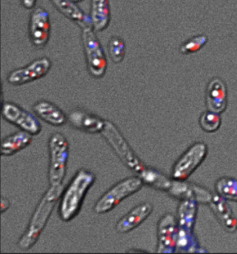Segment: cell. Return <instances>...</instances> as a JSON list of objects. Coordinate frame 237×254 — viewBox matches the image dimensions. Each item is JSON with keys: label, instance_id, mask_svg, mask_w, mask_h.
Masks as SVG:
<instances>
[{"label": "cell", "instance_id": "6da1fadb", "mask_svg": "<svg viewBox=\"0 0 237 254\" xmlns=\"http://www.w3.org/2000/svg\"><path fill=\"white\" fill-rule=\"evenodd\" d=\"M63 191V185L50 186L42 196L31 215L27 229L17 243L21 250H30L37 243L48 224L56 204L58 202L59 199H60Z\"/></svg>", "mask_w": 237, "mask_h": 254}, {"label": "cell", "instance_id": "7a4b0ae2", "mask_svg": "<svg viewBox=\"0 0 237 254\" xmlns=\"http://www.w3.org/2000/svg\"><path fill=\"white\" fill-rule=\"evenodd\" d=\"M95 177L93 172L81 169L71 179L63 191L59 206V215L64 222L73 220L79 213L86 193L93 185Z\"/></svg>", "mask_w": 237, "mask_h": 254}, {"label": "cell", "instance_id": "3957f363", "mask_svg": "<svg viewBox=\"0 0 237 254\" xmlns=\"http://www.w3.org/2000/svg\"><path fill=\"white\" fill-rule=\"evenodd\" d=\"M48 180L50 186L62 185L69 156V144L59 132L52 134L48 141Z\"/></svg>", "mask_w": 237, "mask_h": 254}, {"label": "cell", "instance_id": "277c9868", "mask_svg": "<svg viewBox=\"0 0 237 254\" xmlns=\"http://www.w3.org/2000/svg\"><path fill=\"white\" fill-rule=\"evenodd\" d=\"M101 134L127 168L137 175L146 168V165L134 152L119 128L112 122L106 121Z\"/></svg>", "mask_w": 237, "mask_h": 254}, {"label": "cell", "instance_id": "5b68a950", "mask_svg": "<svg viewBox=\"0 0 237 254\" xmlns=\"http://www.w3.org/2000/svg\"><path fill=\"white\" fill-rule=\"evenodd\" d=\"M144 183L139 177L123 179L104 192L94 206L95 213L104 214L114 209L123 200L140 190Z\"/></svg>", "mask_w": 237, "mask_h": 254}, {"label": "cell", "instance_id": "8992f818", "mask_svg": "<svg viewBox=\"0 0 237 254\" xmlns=\"http://www.w3.org/2000/svg\"><path fill=\"white\" fill-rule=\"evenodd\" d=\"M81 39L88 72L93 77L102 78L107 71V57L95 31L92 28L83 29Z\"/></svg>", "mask_w": 237, "mask_h": 254}, {"label": "cell", "instance_id": "52a82bcc", "mask_svg": "<svg viewBox=\"0 0 237 254\" xmlns=\"http://www.w3.org/2000/svg\"><path fill=\"white\" fill-rule=\"evenodd\" d=\"M208 147L203 142H195L176 161L172 167L171 177L174 180L185 181L205 161Z\"/></svg>", "mask_w": 237, "mask_h": 254}, {"label": "cell", "instance_id": "ba28073f", "mask_svg": "<svg viewBox=\"0 0 237 254\" xmlns=\"http://www.w3.org/2000/svg\"><path fill=\"white\" fill-rule=\"evenodd\" d=\"M1 116L8 123L31 135H38L41 132V125L37 118L13 102L2 103Z\"/></svg>", "mask_w": 237, "mask_h": 254}, {"label": "cell", "instance_id": "9c48e42d", "mask_svg": "<svg viewBox=\"0 0 237 254\" xmlns=\"http://www.w3.org/2000/svg\"><path fill=\"white\" fill-rule=\"evenodd\" d=\"M51 67L50 59L46 57H41L24 67L14 69L7 76V81L14 86L26 84L46 75Z\"/></svg>", "mask_w": 237, "mask_h": 254}, {"label": "cell", "instance_id": "30bf717a", "mask_svg": "<svg viewBox=\"0 0 237 254\" xmlns=\"http://www.w3.org/2000/svg\"><path fill=\"white\" fill-rule=\"evenodd\" d=\"M51 24L48 10L43 7H36L31 12L29 33L31 43L41 49L48 44L50 36Z\"/></svg>", "mask_w": 237, "mask_h": 254}, {"label": "cell", "instance_id": "8fae6325", "mask_svg": "<svg viewBox=\"0 0 237 254\" xmlns=\"http://www.w3.org/2000/svg\"><path fill=\"white\" fill-rule=\"evenodd\" d=\"M178 232L177 218L170 213L163 215L158 222L157 252L158 254L175 252Z\"/></svg>", "mask_w": 237, "mask_h": 254}, {"label": "cell", "instance_id": "7c38bea8", "mask_svg": "<svg viewBox=\"0 0 237 254\" xmlns=\"http://www.w3.org/2000/svg\"><path fill=\"white\" fill-rule=\"evenodd\" d=\"M170 196L179 200H193L197 203L209 204L213 194L201 186L185 182V181L172 180L168 192Z\"/></svg>", "mask_w": 237, "mask_h": 254}, {"label": "cell", "instance_id": "4fadbf2b", "mask_svg": "<svg viewBox=\"0 0 237 254\" xmlns=\"http://www.w3.org/2000/svg\"><path fill=\"white\" fill-rule=\"evenodd\" d=\"M68 122L77 129L90 134L102 133L106 123L98 116L80 109L70 112Z\"/></svg>", "mask_w": 237, "mask_h": 254}, {"label": "cell", "instance_id": "5bb4252c", "mask_svg": "<svg viewBox=\"0 0 237 254\" xmlns=\"http://www.w3.org/2000/svg\"><path fill=\"white\" fill-rule=\"evenodd\" d=\"M206 106L207 110L221 114L226 111L228 105L227 86L224 80L214 77L207 86Z\"/></svg>", "mask_w": 237, "mask_h": 254}, {"label": "cell", "instance_id": "9a60e30c", "mask_svg": "<svg viewBox=\"0 0 237 254\" xmlns=\"http://www.w3.org/2000/svg\"><path fill=\"white\" fill-rule=\"evenodd\" d=\"M153 207L148 202L141 203L132 208L118 220L116 231L118 234H127L140 226L153 212Z\"/></svg>", "mask_w": 237, "mask_h": 254}, {"label": "cell", "instance_id": "2e32d148", "mask_svg": "<svg viewBox=\"0 0 237 254\" xmlns=\"http://www.w3.org/2000/svg\"><path fill=\"white\" fill-rule=\"evenodd\" d=\"M52 3L64 16L81 27V30L92 28L90 15L85 13L76 1L69 0H53Z\"/></svg>", "mask_w": 237, "mask_h": 254}, {"label": "cell", "instance_id": "e0dca14e", "mask_svg": "<svg viewBox=\"0 0 237 254\" xmlns=\"http://www.w3.org/2000/svg\"><path fill=\"white\" fill-rule=\"evenodd\" d=\"M33 110L40 119L52 126L62 127L68 121L64 111L48 101H38L33 106Z\"/></svg>", "mask_w": 237, "mask_h": 254}, {"label": "cell", "instance_id": "ac0fdd59", "mask_svg": "<svg viewBox=\"0 0 237 254\" xmlns=\"http://www.w3.org/2000/svg\"><path fill=\"white\" fill-rule=\"evenodd\" d=\"M226 201L227 200L216 193L213 194L209 205L225 230L233 233L237 230V217L235 216Z\"/></svg>", "mask_w": 237, "mask_h": 254}, {"label": "cell", "instance_id": "d6986e66", "mask_svg": "<svg viewBox=\"0 0 237 254\" xmlns=\"http://www.w3.org/2000/svg\"><path fill=\"white\" fill-rule=\"evenodd\" d=\"M92 29L100 32L107 29L111 20V10L107 0H93L90 13Z\"/></svg>", "mask_w": 237, "mask_h": 254}, {"label": "cell", "instance_id": "ffe728a7", "mask_svg": "<svg viewBox=\"0 0 237 254\" xmlns=\"http://www.w3.org/2000/svg\"><path fill=\"white\" fill-rule=\"evenodd\" d=\"M32 141V135L20 130L5 137L1 143V156H10L27 147Z\"/></svg>", "mask_w": 237, "mask_h": 254}, {"label": "cell", "instance_id": "44dd1931", "mask_svg": "<svg viewBox=\"0 0 237 254\" xmlns=\"http://www.w3.org/2000/svg\"><path fill=\"white\" fill-rule=\"evenodd\" d=\"M197 203L193 200L185 199L180 201L177 217L179 229L193 231L198 210Z\"/></svg>", "mask_w": 237, "mask_h": 254}, {"label": "cell", "instance_id": "7402d4cb", "mask_svg": "<svg viewBox=\"0 0 237 254\" xmlns=\"http://www.w3.org/2000/svg\"><path fill=\"white\" fill-rule=\"evenodd\" d=\"M142 180L144 184L151 186L155 189L168 192L172 185V179L155 169L146 166L137 175Z\"/></svg>", "mask_w": 237, "mask_h": 254}, {"label": "cell", "instance_id": "603a6c76", "mask_svg": "<svg viewBox=\"0 0 237 254\" xmlns=\"http://www.w3.org/2000/svg\"><path fill=\"white\" fill-rule=\"evenodd\" d=\"M175 252L179 253H203V249L200 248L198 240L193 231L179 229Z\"/></svg>", "mask_w": 237, "mask_h": 254}, {"label": "cell", "instance_id": "cb8c5ba5", "mask_svg": "<svg viewBox=\"0 0 237 254\" xmlns=\"http://www.w3.org/2000/svg\"><path fill=\"white\" fill-rule=\"evenodd\" d=\"M216 192L221 197L237 202V179L233 177H221L216 183Z\"/></svg>", "mask_w": 237, "mask_h": 254}, {"label": "cell", "instance_id": "d4e9b609", "mask_svg": "<svg viewBox=\"0 0 237 254\" xmlns=\"http://www.w3.org/2000/svg\"><path fill=\"white\" fill-rule=\"evenodd\" d=\"M108 52L115 64H120L124 60L126 52V45L123 38L115 36L110 38L108 45Z\"/></svg>", "mask_w": 237, "mask_h": 254}, {"label": "cell", "instance_id": "484cf974", "mask_svg": "<svg viewBox=\"0 0 237 254\" xmlns=\"http://www.w3.org/2000/svg\"><path fill=\"white\" fill-rule=\"evenodd\" d=\"M200 126L207 133H214L219 129L221 125L220 114L207 110L200 116Z\"/></svg>", "mask_w": 237, "mask_h": 254}, {"label": "cell", "instance_id": "4316f807", "mask_svg": "<svg viewBox=\"0 0 237 254\" xmlns=\"http://www.w3.org/2000/svg\"><path fill=\"white\" fill-rule=\"evenodd\" d=\"M208 40V37L205 34L197 35L190 38L180 45L179 52L183 55L196 53L207 44Z\"/></svg>", "mask_w": 237, "mask_h": 254}, {"label": "cell", "instance_id": "83f0119b", "mask_svg": "<svg viewBox=\"0 0 237 254\" xmlns=\"http://www.w3.org/2000/svg\"><path fill=\"white\" fill-rule=\"evenodd\" d=\"M10 203L9 200L2 196L1 199V213H3L4 212H6L10 208Z\"/></svg>", "mask_w": 237, "mask_h": 254}, {"label": "cell", "instance_id": "f1b7e54d", "mask_svg": "<svg viewBox=\"0 0 237 254\" xmlns=\"http://www.w3.org/2000/svg\"><path fill=\"white\" fill-rule=\"evenodd\" d=\"M22 6L27 9H33L36 6V0H24V1H21Z\"/></svg>", "mask_w": 237, "mask_h": 254}, {"label": "cell", "instance_id": "f546056e", "mask_svg": "<svg viewBox=\"0 0 237 254\" xmlns=\"http://www.w3.org/2000/svg\"></svg>", "mask_w": 237, "mask_h": 254}]
</instances>
